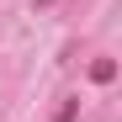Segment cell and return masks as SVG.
Instances as JSON below:
<instances>
[{
	"label": "cell",
	"mask_w": 122,
	"mask_h": 122,
	"mask_svg": "<svg viewBox=\"0 0 122 122\" xmlns=\"http://www.w3.org/2000/svg\"><path fill=\"white\" fill-rule=\"evenodd\" d=\"M112 74H117V64H112V58H96V64H90V80H96V85H106Z\"/></svg>",
	"instance_id": "cell-1"
},
{
	"label": "cell",
	"mask_w": 122,
	"mask_h": 122,
	"mask_svg": "<svg viewBox=\"0 0 122 122\" xmlns=\"http://www.w3.org/2000/svg\"><path fill=\"white\" fill-rule=\"evenodd\" d=\"M74 112H80V101H64V106H58V117H53V122H74Z\"/></svg>",
	"instance_id": "cell-2"
},
{
	"label": "cell",
	"mask_w": 122,
	"mask_h": 122,
	"mask_svg": "<svg viewBox=\"0 0 122 122\" xmlns=\"http://www.w3.org/2000/svg\"><path fill=\"white\" fill-rule=\"evenodd\" d=\"M32 5H53V0H32Z\"/></svg>",
	"instance_id": "cell-3"
}]
</instances>
